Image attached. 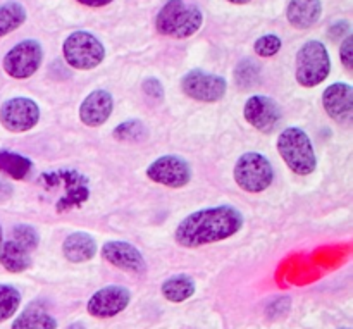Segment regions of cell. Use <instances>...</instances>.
<instances>
[{"mask_svg": "<svg viewBox=\"0 0 353 329\" xmlns=\"http://www.w3.org/2000/svg\"><path fill=\"white\" fill-rule=\"evenodd\" d=\"M43 61V48L40 41L24 40L14 45L3 57V69L16 79H26L37 72Z\"/></svg>", "mask_w": 353, "mask_h": 329, "instance_id": "cell-8", "label": "cell"}, {"mask_svg": "<svg viewBox=\"0 0 353 329\" xmlns=\"http://www.w3.org/2000/svg\"><path fill=\"white\" fill-rule=\"evenodd\" d=\"M228 2H231V3H247V2H250V0H228Z\"/></svg>", "mask_w": 353, "mask_h": 329, "instance_id": "cell-34", "label": "cell"}, {"mask_svg": "<svg viewBox=\"0 0 353 329\" xmlns=\"http://www.w3.org/2000/svg\"><path fill=\"white\" fill-rule=\"evenodd\" d=\"M131 302V292L124 286L110 285L105 288L99 290L97 293H93L92 299L88 300V312L93 317H99V319H107V317H114L117 314L123 312Z\"/></svg>", "mask_w": 353, "mask_h": 329, "instance_id": "cell-13", "label": "cell"}, {"mask_svg": "<svg viewBox=\"0 0 353 329\" xmlns=\"http://www.w3.org/2000/svg\"><path fill=\"white\" fill-rule=\"evenodd\" d=\"M143 92L148 97H154V99H162L164 97V86L157 78H147L143 81Z\"/></svg>", "mask_w": 353, "mask_h": 329, "instance_id": "cell-30", "label": "cell"}, {"mask_svg": "<svg viewBox=\"0 0 353 329\" xmlns=\"http://www.w3.org/2000/svg\"><path fill=\"white\" fill-rule=\"evenodd\" d=\"M279 48H281V38L276 37V34H264L254 45L255 54L261 55V57H272V55L278 54Z\"/></svg>", "mask_w": 353, "mask_h": 329, "instance_id": "cell-28", "label": "cell"}, {"mask_svg": "<svg viewBox=\"0 0 353 329\" xmlns=\"http://www.w3.org/2000/svg\"><path fill=\"white\" fill-rule=\"evenodd\" d=\"M62 54L71 68L88 71L102 64L105 59V47L95 34L88 31H74L62 43Z\"/></svg>", "mask_w": 353, "mask_h": 329, "instance_id": "cell-5", "label": "cell"}, {"mask_svg": "<svg viewBox=\"0 0 353 329\" xmlns=\"http://www.w3.org/2000/svg\"><path fill=\"white\" fill-rule=\"evenodd\" d=\"M78 2L88 7H103L107 6V3L112 2V0H78Z\"/></svg>", "mask_w": 353, "mask_h": 329, "instance_id": "cell-32", "label": "cell"}, {"mask_svg": "<svg viewBox=\"0 0 353 329\" xmlns=\"http://www.w3.org/2000/svg\"><path fill=\"white\" fill-rule=\"evenodd\" d=\"M245 119L248 124L255 128V130L262 131V133H272L281 123V109L278 103L265 95H254L247 100L243 107Z\"/></svg>", "mask_w": 353, "mask_h": 329, "instance_id": "cell-12", "label": "cell"}, {"mask_svg": "<svg viewBox=\"0 0 353 329\" xmlns=\"http://www.w3.org/2000/svg\"><path fill=\"white\" fill-rule=\"evenodd\" d=\"M10 197V186L6 181H0V202Z\"/></svg>", "mask_w": 353, "mask_h": 329, "instance_id": "cell-33", "label": "cell"}, {"mask_svg": "<svg viewBox=\"0 0 353 329\" xmlns=\"http://www.w3.org/2000/svg\"><path fill=\"white\" fill-rule=\"evenodd\" d=\"M40 121V107L28 97H14L0 107V123L12 133L33 130Z\"/></svg>", "mask_w": 353, "mask_h": 329, "instance_id": "cell-9", "label": "cell"}, {"mask_svg": "<svg viewBox=\"0 0 353 329\" xmlns=\"http://www.w3.org/2000/svg\"><path fill=\"white\" fill-rule=\"evenodd\" d=\"M278 152L295 175L307 176L316 171L317 157L309 134L302 128H286L278 138Z\"/></svg>", "mask_w": 353, "mask_h": 329, "instance_id": "cell-2", "label": "cell"}, {"mask_svg": "<svg viewBox=\"0 0 353 329\" xmlns=\"http://www.w3.org/2000/svg\"><path fill=\"white\" fill-rule=\"evenodd\" d=\"M243 214L231 206L196 210L179 223L174 238L181 247L196 248L223 241L243 228Z\"/></svg>", "mask_w": 353, "mask_h": 329, "instance_id": "cell-1", "label": "cell"}, {"mask_svg": "<svg viewBox=\"0 0 353 329\" xmlns=\"http://www.w3.org/2000/svg\"><path fill=\"white\" fill-rule=\"evenodd\" d=\"M234 76H236L238 85L245 86V88H247V86L255 85V83L259 81V78H261V76H259V68L252 61L240 62Z\"/></svg>", "mask_w": 353, "mask_h": 329, "instance_id": "cell-27", "label": "cell"}, {"mask_svg": "<svg viewBox=\"0 0 353 329\" xmlns=\"http://www.w3.org/2000/svg\"><path fill=\"white\" fill-rule=\"evenodd\" d=\"M274 169L269 159L259 152H247L234 166V181L243 192L261 193L271 186Z\"/></svg>", "mask_w": 353, "mask_h": 329, "instance_id": "cell-6", "label": "cell"}, {"mask_svg": "<svg viewBox=\"0 0 353 329\" xmlns=\"http://www.w3.org/2000/svg\"><path fill=\"white\" fill-rule=\"evenodd\" d=\"M147 178L169 188H183L192 181V168L178 155H162L148 166Z\"/></svg>", "mask_w": 353, "mask_h": 329, "instance_id": "cell-11", "label": "cell"}, {"mask_svg": "<svg viewBox=\"0 0 353 329\" xmlns=\"http://www.w3.org/2000/svg\"><path fill=\"white\" fill-rule=\"evenodd\" d=\"M181 88L185 95L199 102H217L224 97L228 83L223 76L210 74L202 69H193L186 72L181 79Z\"/></svg>", "mask_w": 353, "mask_h": 329, "instance_id": "cell-10", "label": "cell"}, {"mask_svg": "<svg viewBox=\"0 0 353 329\" xmlns=\"http://www.w3.org/2000/svg\"><path fill=\"white\" fill-rule=\"evenodd\" d=\"M26 21V9L19 2H7L0 6V37L17 30Z\"/></svg>", "mask_w": 353, "mask_h": 329, "instance_id": "cell-23", "label": "cell"}, {"mask_svg": "<svg viewBox=\"0 0 353 329\" xmlns=\"http://www.w3.org/2000/svg\"><path fill=\"white\" fill-rule=\"evenodd\" d=\"M3 243V233H2V226H0V247H2Z\"/></svg>", "mask_w": 353, "mask_h": 329, "instance_id": "cell-35", "label": "cell"}, {"mask_svg": "<svg viewBox=\"0 0 353 329\" xmlns=\"http://www.w3.org/2000/svg\"><path fill=\"white\" fill-rule=\"evenodd\" d=\"M195 290V281H193L190 276L178 275L165 279L164 285H162V295H164L169 302L181 303L185 302V300H188L190 297H193Z\"/></svg>", "mask_w": 353, "mask_h": 329, "instance_id": "cell-20", "label": "cell"}, {"mask_svg": "<svg viewBox=\"0 0 353 329\" xmlns=\"http://www.w3.org/2000/svg\"><path fill=\"white\" fill-rule=\"evenodd\" d=\"M202 10L195 6H186L183 0H169L155 19L159 33L174 38L192 37L202 28Z\"/></svg>", "mask_w": 353, "mask_h": 329, "instance_id": "cell-3", "label": "cell"}, {"mask_svg": "<svg viewBox=\"0 0 353 329\" xmlns=\"http://www.w3.org/2000/svg\"><path fill=\"white\" fill-rule=\"evenodd\" d=\"M102 257L114 268L141 275L147 271V262L134 245L128 241H107L102 247Z\"/></svg>", "mask_w": 353, "mask_h": 329, "instance_id": "cell-15", "label": "cell"}, {"mask_svg": "<svg viewBox=\"0 0 353 329\" xmlns=\"http://www.w3.org/2000/svg\"><path fill=\"white\" fill-rule=\"evenodd\" d=\"M12 235L14 241L19 243L23 248H26L28 252L34 250L38 247V243H40V237H38L37 230L33 226H30V224H17L14 228Z\"/></svg>", "mask_w": 353, "mask_h": 329, "instance_id": "cell-26", "label": "cell"}, {"mask_svg": "<svg viewBox=\"0 0 353 329\" xmlns=\"http://www.w3.org/2000/svg\"><path fill=\"white\" fill-rule=\"evenodd\" d=\"M114 109L112 95L105 90H95L83 100L79 107V119L90 128L102 126L109 121Z\"/></svg>", "mask_w": 353, "mask_h": 329, "instance_id": "cell-16", "label": "cell"}, {"mask_svg": "<svg viewBox=\"0 0 353 329\" xmlns=\"http://www.w3.org/2000/svg\"><path fill=\"white\" fill-rule=\"evenodd\" d=\"M62 252L69 262L79 264L95 257L97 241L88 233H71L64 240Z\"/></svg>", "mask_w": 353, "mask_h": 329, "instance_id": "cell-18", "label": "cell"}, {"mask_svg": "<svg viewBox=\"0 0 353 329\" xmlns=\"http://www.w3.org/2000/svg\"><path fill=\"white\" fill-rule=\"evenodd\" d=\"M31 166H33V162L24 155L16 154V152L0 150V171L6 172L9 178L17 179V181L26 179L31 171Z\"/></svg>", "mask_w": 353, "mask_h": 329, "instance_id": "cell-21", "label": "cell"}, {"mask_svg": "<svg viewBox=\"0 0 353 329\" xmlns=\"http://www.w3.org/2000/svg\"><path fill=\"white\" fill-rule=\"evenodd\" d=\"M21 303V293L14 286L0 285V323L16 314Z\"/></svg>", "mask_w": 353, "mask_h": 329, "instance_id": "cell-24", "label": "cell"}, {"mask_svg": "<svg viewBox=\"0 0 353 329\" xmlns=\"http://www.w3.org/2000/svg\"><path fill=\"white\" fill-rule=\"evenodd\" d=\"M114 137L123 141H138L147 137V128L143 126L141 121H126L121 123L119 126L114 128Z\"/></svg>", "mask_w": 353, "mask_h": 329, "instance_id": "cell-25", "label": "cell"}, {"mask_svg": "<svg viewBox=\"0 0 353 329\" xmlns=\"http://www.w3.org/2000/svg\"><path fill=\"white\" fill-rule=\"evenodd\" d=\"M340 57H341V62H343L345 68L350 71V69L353 68V37L352 34H348V37L343 40V43H341Z\"/></svg>", "mask_w": 353, "mask_h": 329, "instance_id": "cell-29", "label": "cell"}, {"mask_svg": "<svg viewBox=\"0 0 353 329\" xmlns=\"http://www.w3.org/2000/svg\"><path fill=\"white\" fill-rule=\"evenodd\" d=\"M0 264L9 272H24L31 266V255L26 248L14 240L6 241L0 247Z\"/></svg>", "mask_w": 353, "mask_h": 329, "instance_id": "cell-19", "label": "cell"}, {"mask_svg": "<svg viewBox=\"0 0 353 329\" xmlns=\"http://www.w3.org/2000/svg\"><path fill=\"white\" fill-rule=\"evenodd\" d=\"M40 183L47 186L48 190L54 188L59 193H62L57 200L59 212L81 206L90 195L88 179L76 171L47 172V175L40 176Z\"/></svg>", "mask_w": 353, "mask_h": 329, "instance_id": "cell-7", "label": "cell"}, {"mask_svg": "<svg viewBox=\"0 0 353 329\" xmlns=\"http://www.w3.org/2000/svg\"><path fill=\"white\" fill-rule=\"evenodd\" d=\"M331 72V59L323 41L310 40L296 54V81L305 88L321 85Z\"/></svg>", "mask_w": 353, "mask_h": 329, "instance_id": "cell-4", "label": "cell"}, {"mask_svg": "<svg viewBox=\"0 0 353 329\" xmlns=\"http://www.w3.org/2000/svg\"><path fill=\"white\" fill-rule=\"evenodd\" d=\"M348 30H350V24H348L347 21H341V23H336L331 26V37L338 38V37H341L343 33H347Z\"/></svg>", "mask_w": 353, "mask_h": 329, "instance_id": "cell-31", "label": "cell"}, {"mask_svg": "<svg viewBox=\"0 0 353 329\" xmlns=\"http://www.w3.org/2000/svg\"><path fill=\"white\" fill-rule=\"evenodd\" d=\"M323 12L321 0H292L286 10V16L292 26L299 30H307L319 21Z\"/></svg>", "mask_w": 353, "mask_h": 329, "instance_id": "cell-17", "label": "cell"}, {"mask_svg": "<svg viewBox=\"0 0 353 329\" xmlns=\"http://www.w3.org/2000/svg\"><path fill=\"white\" fill-rule=\"evenodd\" d=\"M323 106L327 116L340 124H350L353 119V88L348 83H333L323 95Z\"/></svg>", "mask_w": 353, "mask_h": 329, "instance_id": "cell-14", "label": "cell"}, {"mask_svg": "<svg viewBox=\"0 0 353 329\" xmlns=\"http://www.w3.org/2000/svg\"><path fill=\"white\" fill-rule=\"evenodd\" d=\"M10 329H57V321L40 309H28L14 321Z\"/></svg>", "mask_w": 353, "mask_h": 329, "instance_id": "cell-22", "label": "cell"}]
</instances>
